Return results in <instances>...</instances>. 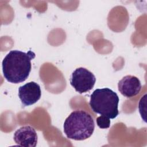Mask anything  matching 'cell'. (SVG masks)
I'll return each instance as SVG.
<instances>
[{"mask_svg":"<svg viewBox=\"0 0 147 147\" xmlns=\"http://www.w3.org/2000/svg\"><path fill=\"white\" fill-rule=\"evenodd\" d=\"M119 100L118 95L112 90L98 88L91 95L89 105L94 113L114 119L119 114Z\"/></svg>","mask_w":147,"mask_h":147,"instance_id":"obj_3","label":"cell"},{"mask_svg":"<svg viewBox=\"0 0 147 147\" xmlns=\"http://www.w3.org/2000/svg\"><path fill=\"white\" fill-rule=\"evenodd\" d=\"M96 82L95 75L83 67L75 69L70 78V84L79 94L86 93L92 90Z\"/></svg>","mask_w":147,"mask_h":147,"instance_id":"obj_4","label":"cell"},{"mask_svg":"<svg viewBox=\"0 0 147 147\" xmlns=\"http://www.w3.org/2000/svg\"><path fill=\"white\" fill-rule=\"evenodd\" d=\"M13 139L19 146L35 147L37 143V134L33 127L24 126L14 132Z\"/></svg>","mask_w":147,"mask_h":147,"instance_id":"obj_6","label":"cell"},{"mask_svg":"<svg viewBox=\"0 0 147 147\" xmlns=\"http://www.w3.org/2000/svg\"><path fill=\"white\" fill-rule=\"evenodd\" d=\"M36 57L32 51L28 52L10 51L2 63L4 78L10 83L17 84L26 80L31 71V60Z\"/></svg>","mask_w":147,"mask_h":147,"instance_id":"obj_1","label":"cell"},{"mask_svg":"<svg viewBox=\"0 0 147 147\" xmlns=\"http://www.w3.org/2000/svg\"><path fill=\"white\" fill-rule=\"evenodd\" d=\"M63 129L69 139L82 141L88 138L92 134L95 123L92 116L87 112L75 110L65 119Z\"/></svg>","mask_w":147,"mask_h":147,"instance_id":"obj_2","label":"cell"},{"mask_svg":"<svg viewBox=\"0 0 147 147\" xmlns=\"http://www.w3.org/2000/svg\"><path fill=\"white\" fill-rule=\"evenodd\" d=\"M41 96L40 86L34 82L27 83L18 88V97L23 107L34 104L40 99Z\"/></svg>","mask_w":147,"mask_h":147,"instance_id":"obj_5","label":"cell"},{"mask_svg":"<svg viewBox=\"0 0 147 147\" xmlns=\"http://www.w3.org/2000/svg\"><path fill=\"white\" fill-rule=\"evenodd\" d=\"M96 122L98 126L100 129H107L110 126V118L104 115L97 117Z\"/></svg>","mask_w":147,"mask_h":147,"instance_id":"obj_8","label":"cell"},{"mask_svg":"<svg viewBox=\"0 0 147 147\" xmlns=\"http://www.w3.org/2000/svg\"><path fill=\"white\" fill-rule=\"evenodd\" d=\"M141 83L138 78L132 75H126L118 83L120 93L129 98L137 95L141 90Z\"/></svg>","mask_w":147,"mask_h":147,"instance_id":"obj_7","label":"cell"}]
</instances>
